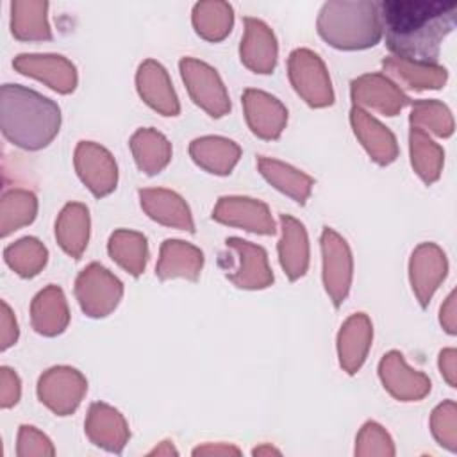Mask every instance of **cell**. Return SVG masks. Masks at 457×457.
<instances>
[{"instance_id":"37","label":"cell","mask_w":457,"mask_h":457,"mask_svg":"<svg viewBox=\"0 0 457 457\" xmlns=\"http://www.w3.org/2000/svg\"><path fill=\"white\" fill-rule=\"evenodd\" d=\"M409 121L411 127H418L427 134H434L437 137H450L455 129L452 111L439 100L411 102Z\"/></svg>"},{"instance_id":"4","label":"cell","mask_w":457,"mask_h":457,"mask_svg":"<svg viewBox=\"0 0 457 457\" xmlns=\"http://www.w3.org/2000/svg\"><path fill=\"white\" fill-rule=\"evenodd\" d=\"M287 75L296 95L311 107L334 104V89L321 57L309 48H296L287 57Z\"/></svg>"},{"instance_id":"47","label":"cell","mask_w":457,"mask_h":457,"mask_svg":"<svg viewBox=\"0 0 457 457\" xmlns=\"http://www.w3.org/2000/svg\"><path fill=\"white\" fill-rule=\"evenodd\" d=\"M252 453H253V455H268V453H280V452L275 450V448H271V446H259V448H255Z\"/></svg>"},{"instance_id":"44","label":"cell","mask_w":457,"mask_h":457,"mask_svg":"<svg viewBox=\"0 0 457 457\" xmlns=\"http://www.w3.org/2000/svg\"><path fill=\"white\" fill-rule=\"evenodd\" d=\"M455 291H452L446 300L443 302L441 309H439V323L443 327V330L450 336L457 334V309H455Z\"/></svg>"},{"instance_id":"45","label":"cell","mask_w":457,"mask_h":457,"mask_svg":"<svg viewBox=\"0 0 457 457\" xmlns=\"http://www.w3.org/2000/svg\"><path fill=\"white\" fill-rule=\"evenodd\" d=\"M195 455H227V453H239V450L236 446H228V445H205V446H198L193 450Z\"/></svg>"},{"instance_id":"21","label":"cell","mask_w":457,"mask_h":457,"mask_svg":"<svg viewBox=\"0 0 457 457\" xmlns=\"http://www.w3.org/2000/svg\"><path fill=\"white\" fill-rule=\"evenodd\" d=\"M139 204L146 216L164 227L195 232V221L186 200L171 189L145 187L139 189Z\"/></svg>"},{"instance_id":"36","label":"cell","mask_w":457,"mask_h":457,"mask_svg":"<svg viewBox=\"0 0 457 457\" xmlns=\"http://www.w3.org/2000/svg\"><path fill=\"white\" fill-rule=\"evenodd\" d=\"M4 261L21 278H32L45 268L48 250L39 239L29 236L5 246Z\"/></svg>"},{"instance_id":"16","label":"cell","mask_w":457,"mask_h":457,"mask_svg":"<svg viewBox=\"0 0 457 457\" xmlns=\"http://www.w3.org/2000/svg\"><path fill=\"white\" fill-rule=\"evenodd\" d=\"M243 111L250 130L261 139H278L287 123V109L273 95L261 89H245Z\"/></svg>"},{"instance_id":"30","label":"cell","mask_w":457,"mask_h":457,"mask_svg":"<svg viewBox=\"0 0 457 457\" xmlns=\"http://www.w3.org/2000/svg\"><path fill=\"white\" fill-rule=\"evenodd\" d=\"M257 168L261 171V175L280 193L287 195L289 198H293L296 204L303 205L307 202V198L311 196L312 186H314V179L307 173H303L302 170L271 159V157H259L257 159Z\"/></svg>"},{"instance_id":"41","label":"cell","mask_w":457,"mask_h":457,"mask_svg":"<svg viewBox=\"0 0 457 457\" xmlns=\"http://www.w3.org/2000/svg\"><path fill=\"white\" fill-rule=\"evenodd\" d=\"M21 396V382L14 370L2 366L0 370V405L2 409H9L20 402Z\"/></svg>"},{"instance_id":"26","label":"cell","mask_w":457,"mask_h":457,"mask_svg":"<svg viewBox=\"0 0 457 457\" xmlns=\"http://www.w3.org/2000/svg\"><path fill=\"white\" fill-rule=\"evenodd\" d=\"M382 68L387 77L409 89L423 91V89H441L448 80V70L441 64L409 61L402 57L389 55L382 61Z\"/></svg>"},{"instance_id":"1","label":"cell","mask_w":457,"mask_h":457,"mask_svg":"<svg viewBox=\"0 0 457 457\" xmlns=\"http://www.w3.org/2000/svg\"><path fill=\"white\" fill-rule=\"evenodd\" d=\"M386 46L395 57L437 64L441 43L455 29L453 0H386L378 4Z\"/></svg>"},{"instance_id":"3","label":"cell","mask_w":457,"mask_h":457,"mask_svg":"<svg viewBox=\"0 0 457 457\" xmlns=\"http://www.w3.org/2000/svg\"><path fill=\"white\" fill-rule=\"evenodd\" d=\"M316 27L320 37L337 50H364L382 39L378 4L370 0L325 2Z\"/></svg>"},{"instance_id":"39","label":"cell","mask_w":457,"mask_h":457,"mask_svg":"<svg viewBox=\"0 0 457 457\" xmlns=\"http://www.w3.org/2000/svg\"><path fill=\"white\" fill-rule=\"evenodd\" d=\"M355 455H395L391 436L377 421H366L355 439Z\"/></svg>"},{"instance_id":"14","label":"cell","mask_w":457,"mask_h":457,"mask_svg":"<svg viewBox=\"0 0 457 457\" xmlns=\"http://www.w3.org/2000/svg\"><path fill=\"white\" fill-rule=\"evenodd\" d=\"M378 377L384 389L400 402H420L423 400L430 389V378L411 368L403 355L396 350L387 352L378 362Z\"/></svg>"},{"instance_id":"7","label":"cell","mask_w":457,"mask_h":457,"mask_svg":"<svg viewBox=\"0 0 457 457\" xmlns=\"http://www.w3.org/2000/svg\"><path fill=\"white\" fill-rule=\"evenodd\" d=\"M320 243L323 259V286L334 307H341L350 293L353 278L352 250L346 239L330 227L323 228Z\"/></svg>"},{"instance_id":"2","label":"cell","mask_w":457,"mask_h":457,"mask_svg":"<svg viewBox=\"0 0 457 457\" xmlns=\"http://www.w3.org/2000/svg\"><path fill=\"white\" fill-rule=\"evenodd\" d=\"M0 127L4 137L23 150L48 146L61 129L59 105L20 84H4L0 91Z\"/></svg>"},{"instance_id":"29","label":"cell","mask_w":457,"mask_h":457,"mask_svg":"<svg viewBox=\"0 0 457 457\" xmlns=\"http://www.w3.org/2000/svg\"><path fill=\"white\" fill-rule=\"evenodd\" d=\"M137 168L146 175L161 173L171 161V143L152 127L137 129L129 141Z\"/></svg>"},{"instance_id":"9","label":"cell","mask_w":457,"mask_h":457,"mask_svg":"<svg viewBox=\"0 0 457 457\" xmlns=\"http://www.w3.org/2000/svg\"><path fill=\"white\" fill-rule=\"evenodd\" d=\"M73 164L82 184L96 196H107L116 189L118 166L107 148L95 141H80L75 146Z\"/></svg>"},{"instance_id":"12","label":"cell","mask_w":457,"mask_h":457,"mask_svg":"<svg viewBox=\"0 0 457 457\" xmlns=\"http://www.w3.org/2000/svg\"><path fill=\"white\" fill-rule=\"evenodd\" d=\"M12 66L18 73L32 77L61 95L73 93L79 82L75 64L59 54H20Z\"/></svg>"},{"instance_id":"25","label":"cell","mask_w":457,"mask_h":457,"mask_svg":"<svg viewBox=\"0 0 457 457\" xmlns=\"http://www.w3.org/2000/svg\"><path fill=\"white\" fill-rule=\"evenodd\" d=\"M32 328L46 337L59 336L70 323V309L62 289L55 284H48L41 289L30 303Z\"/></svg>"},{"instance_id":"43","label":"cell","mask_w":457,"mask_h":457,"mask_svg":"<svg viewBox=\"0 0 457 457\" xmlns=\"http://www.w3.org/2000/svg\"><path fill=\"white\" fill-rule=\"evenodd\" d=\"M437 366H439V371H441L443 378L446 380V384L450 387H455L457 386V350L455 348L441 350Z\"/></svg>"},{"instance_id":"17","label":"cell","mask_w":457,"mask_h":457,"mask_svg":"<svg viewBox=\"0 0 457 457\" xmlns=\"http://www.w3.org/2000/svg\"><path fill=\"white\" fill-rule=\"evenodd\" d=\"M245 34L239 45L241 62L253 73H273L278 57L275 32L259 18L246 16L243 20Z\"/></svg>"},{"instance_id":"35","label":"cell","mask_w":457,"mask_h":457,"mask_svg":"<svg viewBox=\"0 0 457 457\" xmlns=\"http://www.w3.org/2000/svg\"><path fill=\"white\" fill-rule=\"evenodd\" d=\"M37 214V198L27 189H9L0 202V236L7 237L14 230L30 225Z\"/></svg>"},{"instance_id":"27","label":"cell","mask_w":457,"mask_h":457,"mask_svg":"<svg viewBox=\"0 0 457 457\" xmlns=\"http://www.w3.org/2000/svg\"><path fill=\"white\" fill-rule=\"evenodd\" d=\"M189 155L196 166L212 175H228L241 157L236 141L221 136H204L189 143Z\"/></svg>"},{"instance_id":"32","label":"cell","mask_w":457,"mask_h":457,"mask_svg":"<svg viewBox=\"0 0 457 457\" xmlns=\"http://www.w3.org/2000/svg\"><path fill=\"white\" fill-rule=\"evenodd\" d=\"M191 21L195 32L211 43L223 41L234 25V9L228 2L205 0L193 5Z\"/></svg>"},{"instance_id":"15","label":"cell","mask_w":457,"mask_h":457,"mask_svg":"<svg viewBox=\"0 0 457 457\" xmlns=\"http://www.w3.org/2000/svg\"><path fill=\"white\" fill-rule=\"evenodd\" d=\"M227 248L236 253L237 266L227 270V278L239 289H266L273 284V271L262 246L241 237H227Z\"/></svg>"},{"instance_id":"28","label":"cell","mask_w":457,"mask_h":457,"mask_svg":"<svg viewBox=\"0 0 457 457\" xmlns=\"http://www.w3.org/2000/svg\"><path fill=\"white\" fill-rule=\"evenodd\" d=\"M89 211L80 202H70L55 220L57 245L73 259H80L89 241Z\"/></svg>"},{"instance_id":"13","label":"cell","mask_w":457,"mask_h":457,"mask_svg":"<svg viewBox=\"0 0 457 457\" xmlns=\"http://www.w3.org/2000/svg\"><path fill=\"white\" fill-rule=\"evenodd\" d=\"M211 216L221 225L237 227L262 236H273L277 232L270 207L250 196H221Z\"/></svg>"},{"instance_id":"10","label":"cell","mask_w":457,"mask_h":457,"mask_svg":"<svg viewBox=\"0 0 457 457\" xmlns=\"http://www.w3.org/2000/svg\"><path fill=\"white\" fill-rule=\"evenodd\" d=\"M350 96L355 107L371 109L384 116H396L411 98L386 73H364L352 80Z\"/></svg>"},{"instance_id":"34","label":"cell","mask_w":457,"mask_h":457,"mask_svg":"<svg viewBox=\"0 0 457 457\" xmlns=\"http://www.w3.org/2000/svg\"><path fill=\"white\" fill-rule=\"evenodd\" d=\"M409 150H411V164H412L414 173L427 186L439 180L443 164H445L443 146H439L425 130H421L418 127H411Z\"/></svg>"},{"instance_id":"19","label":"cell","mask_w":457,"mask_h":457,"mask_svg":"<svg viewBox=\"0 0 457 457\" xmlns=\"http://www.w3.org/2000/svg\"><path fill=\"white\" fill-rule=\"evenodd\" d=\"M84 428L93 445L111 453H121L130 437L129 423L123 414L104 402H95L89 405Z\"/></svg>"},{"instance_id":"20","label":"cell","mask_w":457,"mask_h":457,"mask_svg":"<svg viewBox=\"0 0 457 457\" xmlns=\"http://www.w3.org/2000/svg\"><path fill=\"white\" fill-rule=\"evenodd\" d=\"M350 125L357 141L368 152L370 159L378 166H387L398 157V143L395 134L361 107H352Z\"/></svg>"},{"instance_id":"5","label":"cell","mask_w":457,"mask_h":457,"mask_svg":"<svg viewBox=\"0 0 457 457\" xmlns=\"http://www.w3.org/2000/svg\"><path fill=\"white\" fill-rule=\"evenodd\" d=\"M75 296L89 318H105L123 296L121 280L98 262L87 264L75 278Z\"/></svg>"},{"instance_id":"33","label":"cell","mask_w":457,"mask_h":457,"mask_svg":"<svg viewBox=\"0 0 457 457\" xmlns=\"http://www.w3.org/2000/svg\"><path fill=\"white\" fill-rule=\"evenodd\" d=\"M111 259L132 277H139L148 262V241L141 232L118 228L107 243Z\"/></svg>"},{"instance_id":"18","label":"cell","mask_w":457,"mask_h":457,"mask_svg":"<svg viewBox=\"0 0 457 457\" xmlns=\"http://www.w3.org/2000/svg\"><path fill=\"white\" fill-rule=\"evenodd\" d=\"M136 87L143 102L159 114L177 116L180 112L179 96L166 68L161 62L154 59L143 61L136 73Z\"/></svg>"},{"instance_id":"24","label":"cell","mask_w":457,"mask_h":457,"mask_svg":"<svg viewBox=\"0 0 457 457\" xmlns=\"http://www.w3.org/2000/svg\"><path fill=\"white\" fill-rule=\"evenodd\" d=\"M280 241H278V262L286 277L295 282L307 273L309 268V236L302 221L289 214L280 216Z\"/></svg>"},{"instance_id":"23","label":"cell","mask_w":457,"mask_h":457,"mask_svg":"<svg viewBox=\"0 0 457 457\" xmlns=\"http://www.w3.org/2000/svg\"><path fill=\"white\" fill-rule=\"evenodd\" d=\"M204 268V252L182 239H166L159 250L155 277L159 280H198Z\"/></svg>"},{"instance_id":"40","label":"cell","mask_w":457,"mask_h":457,"mask_svg":"<svg viewBox=\"0 0 457 457\" xmlns=\"http://www.w3.org/2000/svg\"><path fill=\"white\" fill-rule=\"evenodd\" d=\"M54 446L52 441L39 432L32 425H21L18 432V448L16 453L20 457L25 455H54Z\"/></svg>"},{"instance_id":"8","label":"cell","mask_w":457,"mask_h":457,"mask_svg":"<svg viewBox=\"0 0 457 457\" xmlns=\"http://www.w3.org/2000/svg\"><path fill=\"white\" fill-rule=\"evenodd\" d=\"M87 391L86 377L71 366H54L37 380V398L57 416L77 411Z\"/></svg>"},{"instance_id":"42","label":"cell","mask_w":457,"mask_h":457,"mask_svg":"<svg viewBox=\"0 0 457 457\" xmlns=\"http://www.w3.org/2000/svg\"><path fill=\"white\" fill-rule=\"evenodd\" d=\"M20 336L18 323L14 318L12 309L9 307L7 302H2V316H0V348L7 350L12 345H16Z\"/></svg>"},{"instance_id":"31","label":"cell","mask_w":457,"mask_h":457,"mask_svg":"<svg viewBox=\"0 0 457 457\" xmlns=\"http://www.w3.org/2000/svg\"><path fill=\"white\" fill-rule=\"evenodd\" d=\"M11 32L20 41L52 39V29L48 23V4L43 0L11 2Z\"/></svg>"},{"instance_id":"46","label":"cell","mask_w":457,"mask_h":457,"mask_svg":"<svg viewBox=\"0 0 457 457\" xmlns=\"http://www.w3.org/2000/svg\"><path fill=\"white\" fill-rule=\"evenodd\" d=\"M171 453H177V450L173 448V445L170 441H162L161 446L154 448L148 455H171Z\"/></svg>"},{"instance_id":"11","label":"cell","mask_w":457,"mask_h":457,"mask_svg":"<svg viewBox=\"0 0 457 457\" xmlns=\"http://www.w3.org/2000/svg\"><path fill=\"white\" fill-rule=\"evenodd\" d=\"M448 273L446 253L436 243H420L409 261V280L412 293L425 309Z\"/></svg>"},{"instance_id":"6","label":"cell","mask_w":457,"mask_h":457,"mask_svg":"<svg viewBox=\"0 0 457 457\" xmlns=\"http://www.w3.org/2000/svg\"><path fill=\"white\" fill-rule=\"evenodd\" d=\"M179 70L191 100L202 111L212 118H221L230 111L228 91L212 66L193 57H182Z\"/></svg>"},{"instance_id":"22","label":"cell","mask_w":457,"mask_h":457,"mask_svg":"<svg viewBox=\"0 0 457 457\" xmlns=\"http://www.w3.org/2000/svg\"><path fill=\"white\" fill-rule=\"evenodd\" d=\"M373 341V325L368 314L355 312L345 320L337 332V357L339 366L348 373L355 375L371 348Z\"/></svg>"},{"instance_id":"38","label":"cell","mask_w":457,"mask_h":457,"mask_svg":"<svg viewBox=\"0 0 457 457\" xmlns=\"http://www.w3.org/2000/svg\"><path fill=\"white\" fill-rule=\"evenodd\" d=\"M430 430L437 445L457 452V405L453 400H445L432 411Z\"/></svg>"}]
</instances>
